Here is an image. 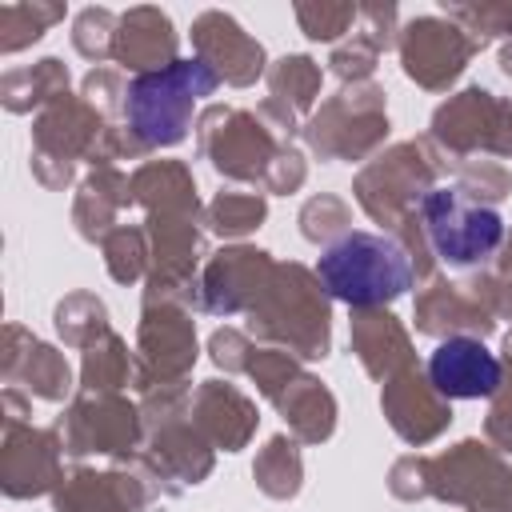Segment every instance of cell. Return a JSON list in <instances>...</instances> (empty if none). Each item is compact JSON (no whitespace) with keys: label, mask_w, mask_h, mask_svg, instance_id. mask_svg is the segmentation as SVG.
I'll return each instance as SVG.
<instances>
[{"label":"cell","mask_w":512,"mask_h":512,"mask_svg":"<svg viewBox=\"0 0 512 512\" xmlns=\"http://www.w3.org/2000/svg\"><path fill=\"white\" fill-rule=\"evenodd\" d=\"M132 200L148 208V216L172 212V216H200L192 172L180 160H148L132 176Z\"/></svg>","instance_id":"25"},{"label":"cell","mask_w":512,"mask_h":512,"mask_svg":"<svg viewBox=\"0 0 512 512\" xmlns=\"http://www.w3.org/2000/svg\"><path fill=\"white\" fill-rule=\"evenodd\" d=\"M504 360H508V368H512V332H508V340H504Z\"/></svg>","instance_id":"45"},{"label":"cell","mask_w":512,"mask_h":512,"mask_svg":"<svg viewBox=\"0 0 512 512\" xmlns=\"http://www.w3.org/2000/svg\"><path fill=\"white\" fill-rule=\"evenodd\" d=\"M300 232L312 240V244H336L348 228V204L340 196H312L304 208H300Z\"/></svg>","instance_id":"37"},{"label":"cell","mask_w":512,"mask_h":512,"mask_svg":"<svg viewBox=\"0 0 512 512\" xmlns=\"http://www.w3.org/2000/svg\"><path fill=\"white\" fill-rule=\"evenodd\" d=\"M500 72H504V76H512V44L500 52Z\"/></svg>","instance_id":"44"},{"label":"cell","mask_w":512,"mask_h":512,"mask_svg":"<svg viewBox=\"0 0 512 512\" xmlns=\"http://www.w3.org/2000/svg\"><path fill=\"white\" fill-rule=\"evenodd\" d=\"M416 328L428 336H488L496 328V304L484 280L476 284H456V280H436L428 292L416 296Z\"/></svg>","instance_id":"17"},{"label":"cell","mask_w":512,"mask_h":512,"mask_svg":"<svg viewBox=\"0 0 512 512\" xmlns=\"http://www.w3.org/2000/svg\"><path fill=\"white\" fill-rule=\"evenodd\" d=\"M428 380L444 400H480L500 392L504 368L480 340L452 336L428 356Z\"/></svg>","instance_id":"19"},{"label":"cell","mask_w":512,"mask_h":512,"mask_svg":"<svg viewBox=\"0 0 512 512\" xmlns=\"http://www.w3.org/2000/svg\"><path fill=\"white\" fill-rule=\"evenodd\" d=\"M268 92V100H276L292 116H304L320 96V64L312 56H280L268 68Z\"/></svg>","instance_id":"29"},{"label":"cell","mask_w":512,"mask_h":512,"mask_svg":"<svg viewBox=\"0 0 512 512\" xmlns=\"http://www.w3.org/2000/svg\"><path fill=\"white\" fill-rule=\"evenodd\" d=\"M352 352L360 356L364 372L376 380H392L404 368H416V352H412L404 324L384 308L352 312Z\"/></svg>","instance_id":"24"},{"label":"cell","mask_w":512,"mask_h":512,"mask_svg":"<svg viewBox=\"0 0 512 512\" xmlns=\"http://www.w3.org/2000/svg\"><path fill=\"white\" fill-rule=\"evenodd\" d=\"M168 480L172 476L148 452H128L124 468H76L72 476H64L52 504L56 512H152L156 504L176 496V484Z\"/></svg>","instance_id":"6"},{"label":"cell","mask_w":512,"mask_h":512,"mask_svg":"<svg viewBox=\"0 0 512 512\" xmlns=\"http://www.w3.org/2000/svg\"><path fill=\"white\" fill-rule=\"evenodd\" d=\"M248 376L280 408V416L288 420V428H292V436L300 444H320V440L332 436V428H336V400H332V392L316 376H308L292 360V352H280V348L252 352Z\"/></svg>","instance_id":"10"},{"label":"cell","mask_w":512,"mask_h":512,"mask_svg":"<svg viewBox=\"0 0 512 512\" xmlns=\"http://www.w3.org/2000/svg\"><path fill=\"white\" fill-rule=\"evenodd\" d=\"M124 92H128V84H124L120 72H112V68H92V72L84 76V100H88L100 116L124 112Z\"/></svg>","instance_id":"40"},{"label":"cell","mask_w":512,"mask_h":512,"mask_svg":"<svg viewBox=\"0 0 512 512\" xmlns=\"http://www.w3.org/2000/svg\"><path fill=\"white\" fill-rule=\"evenodd\" d=\"M360 24V20H356ZM380 44L364 32V28H356L344 44H336V52H332V72L344 80V84H364L368 76H372V68H376V60H380Z\"/></svg>","instance_id":"39"},{"label":"cell","mask_w":512,"mask_h":512,"mask_svg":"<svg viewBox=\"0 0 512 512\" xmlns=\"http://www.w3.org/2000/svg\"><path fill=\"white\" fill-rule=\"evenodd\" d=\"M196 364V328L188 304L176 300H144L140 332H136V384L140 392L184 384Z\"/></svg>","instance_id":"13"},{"label":"cell","mask_w":512,"mask_h":512,"mask_svg":"<svg viewBox=\"0 0 512 512\" xmlns=\"http://www.w3.org/2000/svg\"><path fill=\"white\" fill-rule=\"evenodd\" d=\"M388 136L384 88L376 84H344L320 112L304 124V140L320 160H360Z\"/></svg>","instance_id":"11"},{"label":"cell","mask_w":512,"mask_h":512,"mask_svg":"<svg viewBox=\"0 0 512 512\" xmlns=\"http://www.w3.org/2000/svg\"><path fill=\"white\" fill-rule=\"evenodd\" d=\"M4 380H8V388L28 384V392L40 400H64L72 392V372H68L64 356L56 348L40 344L20 324H8V332H4Z\"/></svg>","instance_id":"23"},{"label":"cell","mask_w":512,"mask_h":512,"mask_svg":"<svg viewBox=\"0 0 512 512\" xmlns=\"http://www.w3.org/2000/svg\"><path fill=\"white\" fill-rule=\"evenodd\" d=\"M196 60H204L224 84L248 88L264 72V48L220 8H208L192 20Z\"/></svg>","instance_id":"18"},{"label":"cell","mask_w":512,"mask_h":512,"mask_svg":"<svg viewBox=\"0 0 512 512\" xmlns=\"http://www.w3.org/2000/svg\"><path fill=\"white\" fill-rule=\"evenodd\" d=\"M56 20H64V4H0V52L36 44Z\"/></svg>","instance_id":"32"},{"label":"cell","mask_w":512,"mask_h":512,"mask_svg":"<svg viewBox=\"0 0 512 512\" xmlns=\"http://www.w3.org/2000/svg\"><path fill=\"white\" fill-rule=\"evenodd\" d=\"M132 200V180L116 168H96L84 184H80V196H76V208H72V220L80 228L84 240H104L116 224V212Z\"/></svg>","instance_id":"26"},{"label":"cell","mask_w":512,"mask_h":512,"mask_svg":"<svg viewBox=\"0 0 512 512\" xmlns=\"http://www.w3.org/2000/svg\"><path fill=\"white\" fill-rule=\"evenodd\" d=\"M416 216L432 256L452 268L484 264L504 244V220L496 216V208L472 200L460 188H432L420 200Z\"/></svg>","instance_id":"5"},{"label":"cell","mask_w":512,"mask_h":512,"mask_svg":"<svg viewBox=\"0 0 512 512\" xmlns=\"http://www.w3.org/2000/svg\"><path fill=\"white\" fill-rule=\"evenodd\" d=\"M252 476L260 484L264 496L272 500H288L300 492V480H304V464H300V448H296V436H272L256 464H252Z\"/></svg>","instance_id":"30"},{"label":"cell","mask_w":512,"mask_h":512,"mask_svg":"<svg viewBox=\"0 0 512 512\" xmlns=\"http://www.w3.org/2000/svg\"><path fill=\"white\" fill-rule=\"evenodd\" d=\"M296 20L308 40H340L356 28L360 4H296Z\"/></svg>","instance_id":"38"},{"label":"cell","mask_w":512,"mask_h":512,"mask_svg":"<svg viewBox=\"0 0 512 512\" xmlns=\"http://www.w3.org/2000/svg\"><path fill=\"white\" fill-rule=\"evenodd\" d=\"M56 332L64 336V344L72 348H88L100 336H108V308L92 296V292H72L56 304Z\"/></svg>","instance_id":"31"},{"label":"cell","mask_w":512,"mask_h":512,"mask_svg":"<svg viewBox=\"0 0 512 512\" xmlns=\"http://www.w3.org/2000/svg\"><path fill=\"white\" fill-rule=\"evenodd\" d=\"M380 404H384L388 424H392V428L400 432V440H408V444H428V440H436V436L448 428V420H452L448 400L432 388V380L420 372V364H416V368H404V372L392 376V380H384Z\"/></svg>","instance_id":"20"},{"label":"cell","mask_w":512,"mask_h":512,"mask_svg":"<svg viewBox=\"0 0 512 512\" xmlns=\"http://www.w3.org/2000/svg\"><path fill=\"white\" fill-rule=\"evenodd\" d=\"M196 144L200 156L232 180H252V184H268L272 168L280 164V156L292 148L284 144L264 120L260 112H244V108H224L212 104L204 108L200 124H196Z\"/></svg>","instance_id":"8"},{"label":"cell","mask_w":512,"mask_h":512,"mask_svg":"<svg viewBox=\"0 0 512 512\" xmlns=\"http://www.w3.org/2000/svg\"><path fill=\"white\" fill-rule=\"evenodd\" d=\"M400 500H448L468 512H512V468L480 440H460L444 456H404L388 476Z\"/></svg>","instance_id":"1"},{"label":"cell","mask_w":512,"mask_h":512,"mask_svg":"<svg viewBox=\"0 0 512 512\" xmlns=\"http://www.w3.org/2000/svg\"><path fill=\"white\" fill-rule=\"evenodd\" d=\"M28 404L16 388L4 392V448H0V488L12 500L44 496L60 488V432L56 428H32L24 420Z\"/></svg>","instance_id":"12"},{"label":"cell","mask_w":512,"mask_h":512,"mask_svg":"<svg viewBox=\"0 0 512 512\" xmlns=\"http://www.w3.org/2000/svg\"><path fill=\"white\" fill-rule=\"evenodd\" d=\"M268 216L264 196L256 192H220L208 208H204V224L216 236H244L252 228H260V220Z\"/></svg>","instance_id":"33"},{"label":"cell","mask_w":512,"mask_h":512,"mask_svg":"<svg viewBox=\"0 0 512 512\" xmlns=\"http://www.w3.org/2000/svg\"><path fill=\"white\" fill-rule=\"evenodd\" d=\"M316 276L332 300L356 308H384L388 300L404 296L416 280V268L396 236L380 232H344L336 244L324 248Z\"/></svg>","instance_id":"3"},{"label":"cell","mask_w":512,"mask_h":512,"mask_svg":"<svg viewBox=\"0 0 512 512\" xmlns=\"http://www.w3.org/2000/svg\"><path fill=\"white\" fill-rule=\"evenodd\" d=\"M484 428L500 452H512V384H500V392L492 396V412Z\"/></svg>","instance_id":"42"},{"label":"cell","mask_w":512,"mask_h":512,"mask_svg":"<svg viewBox=\"0 0 512 512\" xmlns=\"http://www.w3.org/2000/svg\"><path fill=\"white\" fill-rule=\"evenodd\" d=\"M176 28L168 20V12L160 8H128L120 12V24H116V40H112V60L136 76H148V72H160L168 64H176Z\"/></svg>","instance_id":"21"},{"label":"cell","mask_w":512,"mask_h":512,"mask_svg":"<svg viewBox=\"0 0 512 512\" xmlns=\"http://www.w3.org/2000/svg\"><path fill=\"white\" fill-rule=\"evenodd\" d=\"M100 248H104V260H108L112 280H120V284L140 280L144 268H148V260H152V252H148V232H144V228H112V232L100 240Z\"/></svg>","instance_id":"34"},{"label":"cell","mask_w":512,"mask_h":512,"mask_svg":"<svg viewBox=\"0 0 512 512\" xmlns=\"http://www.w3.org/2000/svg\"><path fill=\"white\" fill-rule=\"evenodd\" d=\"M440 16L456 20L480 48L492 40V36H504L512 40V4H440Z\"/></svg>","instance_id":"35"},{"label":"cell","mask_w":512,"mask_h":512,"mask_svg":"<svg viewBox=\"0 0 512 512\" xmlns=\"http://www.w3.org/2000/svg\"><path fill=\"white\" fill-rule=\"evenodd\" d=\"M428 144L444 164L476 160L480 152L512 156V100L488 88H464L432 112Z\"/></svg>","instance_id":"7"},{"label":"cell","mask_w":512,"mask_h":512,"mask_svg":"<svg viewBox=\"0 0 512 512\" xmlns=\"http://www.w3.org/2000/svg\"><path fill=\"white\" fill-rule=\"evenodd\" d=\"M256 404L228 380H204L192 392V424L212 448L236 452L256 432Z\"/></svg>","instance_id":"22"},{"label":"cell","mask_w":512,"mask_h":512,"mask_svg":"<svg viewBox=\"0 0 512 512\" xmlns=\"http://www.w3.org/2000/svg\"><path fill=\"white\" fill-rule=\"evenodd\" d=\"M276 272V260L260 248H224L216 256L204 260L200 280H196V308L212 312V316H232V312H248L260 292L268 288Z\"/></svg>","instance_id":"16"},{"label":"cell","mask_w":512,"mask_h":512,"mask_svg":"<svg viewBox=\"0 0 512 512\" xmlns=\"http://www.w3.org/2000/svg\"><path fill=\"white\" fill-rule=\"evenodd\" d=\"M400 48V68L408 80H416L428 92H444L468 60L480 52V44L448 16H416L400 28L396 36Z\"/></svg>","instance_id":"15"},{"label":"cell","mask_w":512,"mask_h":512,"mask_svg":"<svg viewBox=\"0 0 512 512\" xmlns=\"http://www.w3.org/2000/svg\"><path fill=\"white\" fill-rule=\"evenodd\" d=\"M116 24H120L116 12H108V8H84V12L76 16V24H72V44H76V52L100 68V60L112 56Z\"/></svg>","instance_id":"36"},{"label":"cell","mask_w":512,"mask_h":512,"mask_svg":"<svg viewBox=\"0 0 512 512\" xmlns=\"http://www.w3.org/2000/svg\"><path fill=\"white\" fill-rule=\"evenodd\" d=\"M124 384H136V356L124 348V340L116 332H108L84 348L80 388L84 392H116Z\"/></svg>","instance_id":"28"},{"label":"cell","mask_w":512,"mask_h":512,"mask_svg":"<svg viewBox=\"0 0 512 512\" xmlns=\"http://www.w3.org/2000/svg\"><path fill=\"white\" fill-rule=\"evenodd\" d=\"M332 312L320 276L304 264H276L268 288L248 308V328L260 340L284 344L292 356L320 360L332 348Z\"/></svg>","instance_id":"4"},{"label":"cell","mask_w":512,"mask_h":512,"mask_svg":"<svg viewBox=\"0 0 512 512\" xmlns=\"http://www.w3.org/2000/svg\"><path fill=\"white\" fill-rule=\"evenodd\" d=\"M52 428L60 432L68 456H120L136 448L144 420L140 408H132L116 392H80Z\"/></svg>","instance_id":"14"},{"label":"cell","mask_w":512,"mask_h":512,"mask_svg":"<svg viewBox=\"0 0 512 512\" xmlns=\"http://www.w3.org/2000/svg\"><path fill=\"white\" fill-rule=\"evenodd\" d=\"M436 172H440V160L428 140L392 144L384 156H376L356 176V200L376 224L396 232L400 220L412 216L420 208V200L432 192Z\"/></svg>","instance_id":"9"},{"label":"cell","mask_w":512,"mask_h":512,"mask_svg":"<svg viewBox=\"0 0 512 512\" xmlns=\"http://www.w3.org/2000/svg\"><path fill=\"white\" fill-rule=\"evenodd\" d=\"M360 28L380 44L388 48L396 36V4H360Z\"/></svg>","instance_id":"43"},{"label":"cell","mask_w":512,"mask_h":512,"mask_svg":"<svg viewBox=\"0 0 512 512\" xmlns=\"http://www.w3.org/2000/svg\"><path fill=\"white\" fill-rule=\"evenodd\" d=\"M60 96H68V68L56 56H44L28 68H8L0 80V100L8 112H28L36 104L48 108Z\"/></svg>","instance_id":"27"},{"label":"cell","mask_w":512,"mask_h":512,"mask_svg":"<svg viewBox=\"0 0 512 512\" xmlns=\"http://www.w3.org/2000/svg\"><path fill=\"white\" fill-rule=\"evenodd\" d=\"M208 352H212V360H216L224 372H248V360H252L256 348H252L236 328H220V332H212Z\"/></svg>","instance_id":"41"},{"label":"cell","mask_w":512,"mask_h":512,"mask_svg":"<svg viewBox=\"0 0 512 512\" xmlns=\"http://www.w3.org/2000/svg\"><path fill=\"white\" fill-rule=\"evenodd\" d=\"M220 88V76L204 60H176L160 72L132 76L124 92V132L132 140V152L148 148H172L192 128L196 100L212 96Z\"/></svg>","instance_id":"2"}]
</instances>
